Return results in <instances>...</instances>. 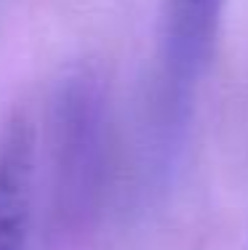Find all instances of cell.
<instances>
[{
	"label": "cell",
	"instance_id": "7a4b0ae2",
	"mask_svg": "<svg viewBox=\"0 0 248 250\" xmlns=\"http://www.w3.org/2000/svg\"><path fill=\"white\" fill-rule=\"evenodd\" d=\"M224 0H174L163 40L160 112L163 133L174 144L187 128L192 93L208 67Z\"/></svg>",
	"mask_w": 248,
	"mask_h": 250
},
{
	"label": "cell",
	"instance_id": "3957f363",
	"mask_svg": "<svg viewBox=\"0 0 248 250\" xmlns=\"http://www.w3.org/2000/svg\"><path fill=\"white\" fill-rule=\"evenodd\" d=\"M35 187V130L14 115L0 133V250H29Z\"/></svg>",
	"mask_w": 248,
	"mask_h": 250
},
{
	"label": "cell",
	"instance_id": "6da1fadb",
	"mask_svg": "<svg viewBox=\"0 0 248 250\" xmlns=\"http://www.w3.org/2000/svg\"><path fill=\"white\" fill-rule=\"evenodd\" d=\"M104 176V96L88 75L67 77L54 104V189L59 213L83 218L93 210Z\"/></svg>",
	"mask_w": 248,
	"mask_h": 250
}]
</instances>
